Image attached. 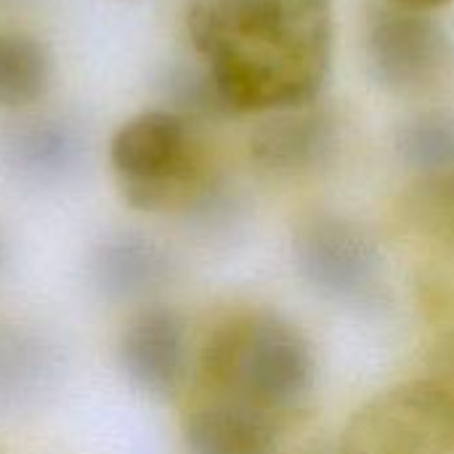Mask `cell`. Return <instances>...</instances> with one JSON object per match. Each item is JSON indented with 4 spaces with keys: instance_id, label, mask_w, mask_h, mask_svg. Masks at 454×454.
<instances>
[{
    "instance_id": "obj_13",
    "label": "cell",
    "mask_w": 454,
    "mask_h": 454,
    "mask_svg": "<svg viewBox=\"0 0 454 454\" xmlns=\"http://www.w3.org/2000/svg\"><path fill=\"white\" fill-rule=\"evenodd\" d=\"M396 154L420 178L454 173V109H431L404 120L394 136Z\"/></svg>"
},
{
    "instance_id": "obj_12",
    "label": "cell",
    "mask_w": 454,
    "mask_h": 454,
    "mask_svg": "<svg viewBox=\"0 0 454 454\" xmlns=\"http://www.w3.org/2000/svg\"><path fill=\"white\" fill-rule=\"evenodd\" d=\"M53 80L48 45L24 32H0V112L40 101Z\"/></svg>"
},
{
    "instance_id": "obj_11",
    "label": "cell",
    "mask_w": 454,
    "mask_h": 454,
    "mask_svg": "<svg viewBox=\"0 0 454 454\" xmlns=\"http://www.w3.org/2000/svg\"><path fill=\"white\" fill-rule=\"evenodd\" d=\"M168 277V253L154 239L141 234H120L106 239L90 261V279L109 301L146 298L160 290Z\"/></svg>"
},
{
    "instance_id": "obj_19",
    "label": "cell",
    "mask_w": 454,
    "mask_h": 454,
    "mask_svg": "<svg viewBox=\"0 0 454 454\" xmlns=\"http://www.w3.org/2000/svg\"><path fill=\"white\" fill-rule=\"evenodd\" d=\"M3 258H5V253H3V242H0V266H3Z\"/></svg>"
},
{
    "instance_id": "obj_15",
    "label": "cell",
    "mask_w": 454,
    "mask_h": 454,
    "mask_svg": "<svg viewBox=\"0 0 454 454\" xmlns=\"http://www.w3.org/2000/svg\"><path fill=\"white\" fill-rule=\"evenodd\" d=\"M407 213L423 234L454 250V173L418 178L407 197Z\"/></svg>"
},
{
    "instance_id": "obj_3",
    "label": "cell",
    "mask_w": 454,
    "mask_h": 454,
    "mask_svg": "<svg viewBox=\"0 0 454 454\" xmlns=\"http://www.w3.org/2000/svg\"><path fill=\"white\" fill-rule=\"evenodd\" d=\"M109 162L128 205L149 213L192 207L210 184L192 122L170 109L130 117L109 144Z\"/></svg>"
},
{
    "instance_id": "obj_8",
    "label": "cell",
    "mask_w": 454,
    "mask_h": 454,
    "mask_svg": "<svg viewBox=\"0 0 454 454\" xmlns=\"http://www.w3.org/2000/svg\"><path fill=\"white\" fill-rule=\"evenodd\" d=\"M338 146L335 117L317 106L274 112L250 138V154L258 168L277 176H301L322 168Z\"/></svg>"
},
{
    "instance_id": "obj_7",
    "label": "cell",
    "mask_w": 454,
    "mask_h": 454,
    "mask_svg": "<svg viewBox=\"0 0 454 454\" xmlns=\"http://www.w3.org/2000/svg\"><path fill=\"white\" fill-rule=\"evenodd\" d=\"M117 362L128 383L149 399L178 396L189 370V340L184 319L168 306L136 311L117 340Z\"/></svg>"
},
{
    "instance_id": "obj_18",
    "label": "cell",
    "mask_w": 454,
    "mask_h": 454,
    "mask_svg": "<svg viewBox=\"0 0 454 454\" xmlns=\"http://www.w3.org/2000/svg\"><path fill=\"white\" fill-rule=\"evenodd\" d=\"M386 3H394V5H402V8H412V11H436V8H444L454 0H386Z\"/></svg>"
},
{
    "instance_id": "obj_2",
    "label": "cell",
    "mask_w": 454,
    "mask_h": 454,
    "mask_svg": "<svg viewBox=\"0 0 454 454\" xmlns=\"http://www.w3.org/2000/svg\"><path fill=\"white\" fill-rule=\"evenodd\" d=\"M202 378L215 396L279 415L314 391L317 359L306 335L287 319L261 311L213 330L202 348Z\"/></svg>"
},
{
    "instance_id": "obj_6",
    "label": "cell",
    "mask_w": 454,
    "mask_h": 454,
    "mask_svg": "<svg viewBox=\"0 0 454 454\" xmlns=\"http://www.w3.org/2000/svg\"><path fill=\"white\" fill-rule=\"evenodd\" d=\"M338 454H454L452 402L428 378L394 386L351 418Z\"/></svg>"
},
{
    "instance_id": "obj_4",
    "label": "cell",
    "mask_w": 454,
    "mask_h": 454,
    "mask_svg": "<svg viewBox=\"0 0 454 454\" xmlns=\"http://www.w3.org/2000/svg\"><path fill=\"white\" fill-rule=\"evenodd\" d=\"M362 51L370 77L391 93H426L454 67L450 32L426 11L380 3L367 11Z\"/></svg>"
},
{
    "instance_id": "obj_1",
    "label": "cell",
    "mask_w": 454,
    "mask_h": 454,
    "mask_svg": "<svg viewBox=\"0 0 454 454\" xmlns=\"http://www.w3.org/2000/svg\"><path fill=\"white\" fill-rule=\"evenodd\" d=\"M189 35L231 117L317 104L333 59V0H194Z\"/></svg>"
},
{
    "instance_id": "obj_17",
    "label": "cell",
    "mask_w": 454,
    "mask_h": 454,
    "mask_svg": "<svg viewBox=\"0 0 454 454\" xmlns=\"http://www.w3.org/2000/svg\"><path fill=\"white\" fill-rule=\"evenodd\" d=\"M428 380L452 402L454 407V333L444 335L431 351V375Z\"/></svg>"
},
{
    "instance_id": "obj_16",
    "label": "cell",
    "mask_w": 454,
    "mask_h": 454,
    "mask_svg": "<svg viewBox=\"0 0 454 454\" xmlns=\"http://www.w3.org/2000/svg\"><path fill=\"white\" fill-rule=\"evenodd\" d=\"M45 372L43 348L16 333H0V388L11 394L29 388Z\"/></svg>"
},
{
    "instance_id": "obj_14",
    "label": "cell",
    "mask_w": 454,
    "mask_h": 454,
    "mask_svg": "<svg viewBox=\"0 0 454 454\" xmlns=\"http://www.w3.org/2000/svg\"><path fill=\"white\" fill-rule=\"evenodd\" d=\"M165 98L170 112L181 114L184 120H226L231 117L229 109L221 101V93L210 77V69H197V67H173L168 69L165 80Z\"/></svg>"
},
{
    "instance_id": "obj_10",
    "label": "cell",
    "mask_w": 454,
    "mask_h": 454,
    "mask_svg": "<svg viewBox=\"0 0 454 454\" xmlns=\"http://www.w3.org/2000/svg\"><path fill=\"white\" fill-rule=\"evenodd\" d=\"M184 442L189 454H277L279 420L253 404L215 396L189 415Z\"/></svg>"
},
{
    "instance_id": "obj_5",
    "label": "cell",
    "mask_w": 454,
    "mask_h": 454,
    "mask_svg": "<svg viewBox=\"0 0 454 454\" xmlns=\"http://www.w3.org/2000/svg\"><path fill=\"white\" fill-rule=\"evenodd\" d=\"M301 279L325 301L340 306H375L383 295V258L375 239L354 221L309 215L293 237Z\"/></svg>"
},
{
    "instance_id": "obj_9",
    "label": "cell",
    "mask_w": 454,
    "mask_h": 454,
    "mask_svg": "<svg viewBox=\"0 0 454 454\" xmlns=\"http://www.w3.org/2000/svg\"><path fill=\"white\" fill-rule=\"evenodd\" d=\"M88 152L82 130L64 117H32L13 125L0 144L5 168L27 184L48 186L77 173Z\"/></svg>"
}]
</instances>
